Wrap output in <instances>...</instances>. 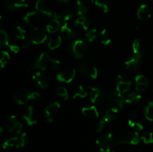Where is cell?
<instances>
[{"label":"cell","mask_w":153,"mask_h":152,"mask_svg":"<svg viewBox=\"0 0 153 152\" xmlns=\"http://www.w3.org/2000/svg\"><path fill=\"white\" fill-rule=\"evenodd\" d=\"M58 1H62V2H66V1H70V0H58Z\"/></svg>","instance_id":"cell-49"},{"label":"cell","mask_w":153,"mask_h":152,"mask_svg":"<svg viewBox=\"0 0 153 152\" xmlns=\"http://www.w3.org/2000/svg\"><path fill=\"white\" fill-rule=\"evenodd\" d=\"M40 98H41V96H40V94L38 92H31V99L38 101V100L40 99Z\"/></svg>","instance_id":"cell-45"},{"label":"cell","mask_w":153,"mask_h":152,"mask_svg":"<svg viewBox=\"0 0 153 152\" xmlns=\"http://www.w3.org/2000/svg\"><path fill=\"white\" fill-rule=\"evenodd\" d=\"M94 0H77L76 9L79 15H85L89 11L90 8L94 3Z\"/></svg>","instance_id":"cell-17"},{"label":"cell","mask_w":153,"mask_h":152,"mask_svg":"<svg viewBox=\"0 0 153 152\" xmlns=\"http://www.w3.org/2000/svg\"><path fill=\"white\" fill-rule=\"evenodd\" d=\"M25 34H26V31L24 30L21 26H16L14 30V35L16 38L19 39V40H24L25 39Z\"/></svg>","instance_id":"cell-41"},{"label":"cell","mask_w":153,"mask_h":152,"mask_svg":"<svg viewBox=\"0 0 153 152\" xmlns=\"http://www.w3.org/2000/svg\"><path fill=\"white\" fill-rule=\"evenodd\" d=\"M3 134V128L1 127H0V137H1V135Z\"/></svg>","instance_id":"cell-48"},{"label":"cell","mask_w":153,"mask_h":152,"mask_svg":"<svg viewBox=\"0 0 153 152\" xmlns=\"http://www.w3.org/2000/svg\"><path fill=\"white\" fill-rule=\"evenodd\" d=\"M113 143V134L108 133L97 139V145L101 152H110Z\"/></svg>","instance_id":"cell-4"},{"label":"cell","mask_w":153,"mask_h":152,"mask_svg":"<svg viewBox=\"0 0 153 152\" xmlns=\"http://www.w3.org/2000/svg\"><path fill=\"white\" fill-rule=\"evenodd\" d=\"M61 42H62V40H61V36H54L49 39V42H48V47L50 50H55L60 47V46L61 45Z\"/></svg>","instance_id":"cell-31"},{"label":"cell","mask_w":153,"mask_h":152,"mask_svg":"<svg viewBox=\"0 0 153 152\" xmlns=\"http://www.w3.org/2000/svg\"><path fill=\"white\" fill-rule=\"evenodd\" d=\"M60 22L58 19H55L53 17V19L50 21L49 24L46 25V31L49 34H55L58 31L60 28Z\"/></svg>","instance_id":"cell-30"},{"label":"cell","mask_w":153,"mask_h":152,"mask_svg":"<svg viewBox=\"0 0 153 152\" xmlns=\"http://www.w3.org/2000/svg\"><path fill=\"white\" fill-rule=\"evenodd\" d=\"M56 93L58 96L62 98L63 99L65 100V101H67L69 98L68 91H67V89H66L64 86H59V87L57 88Z\"/></svg>","instance_id":"cell-42"},{"label":"cell","mask_w":153,"mask_h":152,"mask_svg":"<svg viewBox=\"0 0 153 152\" xmlns=\"http://www.w3.org/2000/svg\"><path fill=\"white\" fill-rule=\"evenodd\" d=\"M74 15V10L71 8H65L58 13H55L53 17L58 19L60 21H64L67 22L71 19Z\"/></svg>","instance_id":"cell-21"},{"label":"cell","mask_w":153,"mask_h":152,"mask_svg":"<svg viewBox=\"0 0 153 152\" xmlns=\"http://www.w3.org/2000/svg\"><path fill=\"white\" fill-rule=\"evenodd\" d=\"M35 7L37 12L44 15L46 17H51L53 16V13L52 12L46 0H37Z\"/></svg>","instance_id":"cell-15"},{"label":"cell","mask_w":153,"mask_h":152,"mask_svg":"<svg viewBox=\"0 0 153 152\" xmlns=\"http://www.w3.org/2000/svg\"><path fill=\"white\" fill-rule=\"evenodd\" d=\"M118 107L116 106H112L108 108L103 114V120L105 122H110L115 120L118 116Z\"/></svg>","instance_id":"cell-23"},{"label":"cell","mask_w":153,"mask_h":152,"mask_svg":"<svg viewBox=\"0 0 153 152\" xmlns=\"http://www.w3.org/2000/svg\"><path fill=\"white\" fill-rule=\"evenodd\" d=\"M25 1H27V0H25Z\"/></svg>","instance_id":"cell-54"},{"label":"cell","mask_w":153,"mask_h":152,"mask_svg":"<svg viewBox=\"0 0 153 152\" xmlns=\"http://www.w3.org/2000/svg\"><path fill=\"white\" fill-rule=\"evenodd\" d=\"M23 118L25 120L26 123L28 125L31 126L37 122V113H36V110L33 105L28 106L25 110V113H24Z\"/></svg>","instance_id":"cell-14"},{"label":"cell","mask_w":153,"mask_h":152,"mask_svg":"<svg viewBox=\"0 0 153 152\" xmlns=\"http://www.w3.org/2000/svg\"><path fill=\"white\" fill-rule=\"evenodd\" d=\"M28 137L26 133H22L19 137H14L8 139L4 142L2 144V148L5 150H11L13 148H20L28 145Z\"/></svg>","instance_id":"cell-2"},{"label":"cell","mask_w":153,"mask_h":152,"mask_svg":"<svg viewBox=\"0 0 153 152\" xmlns=\"http://www.w3.org/2000/svg\"><path fill=\"white\" fill-rule=\"evenodd\" d=\"M152 3H153V0H152Z\"/></svg>","instance_id":"cell-52"},{"label":"cell","mask_w":153,"mask_h":152,"mask_svg":"<svg viewBox=\"0 0 153 152\" xmlns=\"http://www.w3.org/2000/svg\"><path fill=\"white\" fill-rule=\"evenodd\" d=\"M134 80H135V89L138 92H143L146 90L149 86L148 79L143 75H137L134 77Z\"/></svg>","instance_id":"cell-22"},{"label":"cell","mask_w":153,"mask_h":152,"mask_svg":"<svg viewBox=\"0 0 153 152\" xmlns=\"http://www.w3.org/2000/svg\"><path fill=\"white\" fill-rule=\"evenodd\" d=\"M152 50H153V46H152Z\"/></svg>","instance_id":"cell-53"},{"label":"cell","mask_w":153,"mask_h":152,"mask_svg":"<svg viewBox=\"0 0 153 152\" xmlns=\"http://www.w3.org/2000/svg\"><path fill=\"white\" fill-rule=\"evenodd\" d=\"M97 34H98V31L96 28H92V29L89 30L88 32L85 34V37H86L87 40L90 43H92V42L95 41V40L97 39Z\"/></svg>","instance_id":"cell-39"},{"label":"cell","mask_w":153,"mask_h":152,"mask_svg":"<svg viewBox=\"0 0 153 152\" xmlns=\"http://www.w3.org/2000/svg\"><path fill=\"white\" fill-rule=\"evenodd\" d=\"M137 18L140 20L146 21L150 19L152 16V11L147 4H142L140 7H138V10L137 12Z\"/></svg>","instance_id":"cell-20"},{"label":"cell","mask_w":153,"mask_h":152,"mask_svg":"<svg viewBox=\"0 0 153 152\" xmlns=\"http://www.w3.org/2000/svg\"><path fill=\"white\" fill-rule=\"evenodd\" d=\"M1 16H0V22H1Z\"/></svg>","instance_id":"cell-51"},{"label":"cell","mask_w":153,"mask_h":152,"mask_svg":"<svg viewBox=\"0 0 153 152\" xmlns=\"http://www.w3.org/2000/svg\"><path fill=\"white\" fill-rule=\"evenodd\" d=\"M146 50V45L141 39L137 38L134 40L132 44V51L134 55L140 58L143 55H144Z\"/></svg>","instance_id":"cell-16"},{"label":"cell","mask_w":153,"mask_h":152,"mask_svg":"<svg viewBox=\"0 0 153 152\" xmlns=\"http://www.w3.org/2000/svg\"><path fill=\"white\" fill-rule=\"evenodd\" d=\"M5 127L10 133L20 134L22 129V124L18 120L16 116L12 115L6 120Z\"/></svg>","instance_id":"cell-7"},{"label":"cell","mask_w":153,"mask_h":152,"mask_svg":"<svg viewBox=\"0 0 153 152\" xmlns=\"http://www.w3.org/2000/svg\"><path fill=\"white\" fill-rule=\"evenodd\" d=\"M61 108V104L58 101L52 103L45 109V114H46V119L48 122H53L54 117L58 113Z\"/></svg>","instance_id":"cell-12"},{"label":"cell","mask_w":153,"mask_h":152,"mask_svg":"<svg viewBox=\"0 0 153 152\" xmlns=\"http://www.w3.org/2000/svg\"><path fill=\"white\" fill-rule=\"evenodd\" d=\"M82 114L89 119H97L100 116V110L96 106L83 107L82 110Z\"/></svg>","instance_id":"cell-25"},{"label":"cell","mask_w":153,"mask_h":152,"mask_svg":"<svg viewBox=\"0 0 153 152\" xmlns=\"http://www.w3.org/2000/svg\"><path fill=\"white\" fill-rule=\"evenodd\" d=\"M47 39V34L43 31V29L40 28H35L31 31V34H30V41L31 43L36 45L41 44L43 43Z\"/></svg>","instance_id":"cell-8"},{"label":"cell","mask_w":153,"mask_h":152,"mask_svg":"<svg viewBox=\"0 0 153 152\" xmlns=\"http://www.w3.org/2000/svg\"><path fill=\"white\" fill-rule=\"evenodd\" d=\"M88 49V46L83 40H77L68 45L67 52L76 59L83 58Z\"/></svg>","instance_id":"cell-3"},{"label":"cell","mask_w":153,"mask_h":152,"mask_svg":"<svg viewBox=\"0 0 153 152\" xmlns=\"http://www.w3.org/2000/svg\"><path fill=\"white\" fill-rule=\"evenodd\" d=\"M100 40H101L102 44L104 46H108L111 42V35L110 32L107 28H104L102 31H101L100 34Z\"/></svg>","instance_id":"cell-32"},{"label":"cell","mask_w":153,"mask_h":152,"mask_svg":"<svg viewBox=\"0 0 153 152\" xmlns=\"http://www.w3.org/2000/svg\"><path fill=\"white\" fill-rule=\"evenodd\" d=\"M76 72L73 68H67L58 73L56 76V78L58 81L64 82V83H70L75 78Z\"/></svg>","instance_id":"cell-9"},{"label":"cell","mask_w":153,"mask_h":152,"mask_svg":"<svg viewBox=\"0 0 153 152\" xmlns=\"http://www.w3.org/2000/svg\"><path fill=\"white\" fill-rule=\"evenodd\" d=\"M87 95H88V92L85 89V87L83 86H78V88L73 93V98H76L78 97H79V98H85Z\"/></svg>","instance_id":"cell-38"},{"label":"cell","mask_w":153,"mask_h":152,"mask_svg":"<svg viewBox=\"0 0 153 152\" xmlns=\"http://www.w3.org/2000/svg\"><path fill=\"white\" fill-rule=\"evenodd\" d=\"M90 25H91V21L89 18L87 17L85 15H79L78 18L75 21V25L76 27H80L85 31L89 28Z\"/></svg>","instance_id":"cell-27"},{"label":"cell","mask_w":153,"mask_h":152,"mask_svg":"<svg viewBox=\"0 0 153 152\" xmlns=\"http://www.w3.org/2000/svg\"><path fill=\"white\" fill-rule=\"evenodd\" d=\"M107 95L108 97V99L114 105H116L121 110H123L125 108L126 100L124 99L123 95L118 92L116 89H110Z\"/></svg>","instance_id":"cell-5"},{"label":"cell","mask_w":153,"mask_h":152,"mask_svg":"<svg viewBox=\"0 0 153 152\" xmlns=\"http://www.w3.org/2000/svg\"><path fill=\"white\" fill-rule=\"evenodd\" d=\"M131 86V82L127 80L123 75H118L117 80L116 90L120 94H125L128 92Z\"/></svg>","instance_id":"cell-11"},{"label":"cell","mask_w":153,"mask_h":152,"mask_svg":"<svg viewBox=\"0 0 153 152\" xmlns=\"http://www.w3.org/2000/svg\"><path fill=\"white\" fill-rule=\"evenodd\" d=\"M141 99V95L135 92H130L126 98V103L129 104H134Z\"/></svg>","instance_id":"cell-33"},{"label":"cell","mask_w":153,"mask_h":152,"mask_svg":"<svg viewBox=\"0 0 153 152\" xmlns=\"http://www.w3.org/2000/svg\"><path fill=\"white\" fill-rule=\"evenodd\" d=\"M105 124V121L103 120V119H102V120L99 121V122H97V125H96V126H95L96 132H97V133H100V132H101V131L103 130V128H104Z\"/></svg>","instance_id":"cell-43"},{"label":"cell","mask_w":153,"mask_h":152,"mask_svg":"<svg viewBox=\"0 0 153 152\" xmlns=\"http://www.w3.org/2000/svg\"><path fill=\"white\" fill-rule=\"evenodd\" d=\"M112 152H120V151H117V150H114L112 151Z\"/></svg>","instance_id":"cell-50"},{"label":"cell","mask_w":153,"mask_h":152,"mask_svg":"<svg viewBox=\"0 0 153 152\" xmlns=\"http://www.w3.org/2000/svg\"><path fill=\"white\" fill-rule=\"evenodd\" d=\"M140 139L143 140L145 144H152L153 143V134L149 131L144 132L140 136Z\"/></svg>","instance_id":"cell-40"},{"label":"cell","mask_w":153,"mask_h":152,"mask_svg":"<svg viewBox=\"0 0 153 152\" xmlns=\"http://www.w3.org/2000/svg\"><path fill=\"white\" fill-rule=\"evenodd\" d=\"M34 68L43 71H55L61 66V61L55 58H52L49 54L43 52L40 54L35 62Z\"/></svg>","instance_id":"cell-1"},{"label":"cell","mask_w":153,"mask_h":152,"mask_svg":"<svg viewBox=\"0 0 153 152\" xmlns=\"http://www.w3.org/2000/svg\"><path fill=\"white\" fill-rule=\"evenodd\" d=\"M140 141V136L137 131L130 132L126 134L125 137L119 142V144L122 145H135L139 144Z\"/></svg>","instance_id":"cell-13"},{"label":"cell","mask_w":153,"mask_h":152,"mask_svg":"<svg viewBox=\"0 0 153 152\" xmlns=\"http://www.w3.org/2000/svg\"><path fill=\"white\" fill-rule=\"evenodd\" d=\"M61 33L64 34V37L67 39H73L76 37V32L74 30L70 27L68 22H64L61 28Z\"/></svg>","instance_id":"cell-29"},{"label":"cell","mask_w":153,"mask_h":152,"mask_svg":"<svg viewBox=\"0 0 153 152\" xmlns=\"http://www.w3.org/2000/svg\"><path fill=\"white\" fill-rule=\"evenodd\" d=\"M23 20L27 25H31V26H35L40 21V13L37 11L28 12L24 16Z\"/></svg>","instance_id":"cell-19"},{"label":"cell","mask_w":153,"mask_h":152,"mask_svg":"<svg viewBox=\"0 0 153 152\" xmlns=\"http://www.w3.org/2000/svg\"><path fill=\"white\" fill-rule=\"evenodd\" d=\"M79 69H80V72L84 75L90 77V78L95 79L98 76V70H97V67L91 63H82L79 66Z\"/></svg>","instance_id":"cell-10"},{"label":"cell","mask_w":153,"mask_h":152,"mask_svg":"<svg viewBox=\"0 0 153 152\" xmlns=\"http://www.w3.org/2000/svg\"><path fill=\"white\" fill-rule=\"evenodd\" d=\"M10 54L6 51H2L0 53V66L4 68L10 61Z\"/></svg>","instance_id":"cell-36"},{"label":"cell","mask_w":153,"mask_h":152,"mask_svg":"<svg viewBox=\"0 0 153 152\" xmlns=\"http://www.w3.org/2000/svg\"><path fill=\"white\" fill-rule=\"evenodd\" d=\"M9 49L13 53H18L19 51V47L16 45H8Z\"/></svg>","instance_id":"cell-46"},{"label":"cell","mask_w":153,"mask_h":152,"mask_svg":"<svg viewBox=\"0 0 153 152\" xmlns=\"http://www.w3.org/2000/svg\"><path fill=\"white\" fill-rule=\"evenodd\" d=\"M22 68L25 71L29 72L33 68H34V63L31 62V61H26L24 63H22Z\"/></svg>","instance_id":"cell-44"},{"label":"cell","mask_w":153,"mask_h":152,"mask_svg":"<svg viewBox=\"0 0 153 152\" xmlns=\"http://www.w3.org/2000/svg\"><path fill=\"white\" fill-rule=\"evenodd\" d=\"M33 79L37 82L39 86H40L42 89H46L49 86V82H48L47 78L41 72H37L33 75Z\"/></svg>","instance_id":"cell-28"},{"label":"cell","mask_w":153,"mask_h":152,"mask_svg":"<svg viewBox=\"0 0 153 152\" xmlns=\"http://www.w3.org/2000/svg\"><path fill=\"white\" fill-rule=\"evenodd\" d=\"M143 114L148 121L153 122V101H149L143 109Z\"/></svg>","instance_id":"cell-35"},{"label":"cell","mask_w":153,"mask_h":152,"mask_svg":"<svg viewBox=\"0 0 153 152\" xmlns=\"http://www.w3.org/2000/svg\"><path fill=\"white\" fill-rule=\"evenodd\" d=\"M9 37L7 31L3 29H0V47L8 46Z\"/></svg>","instance_id":"cell-37"},{"label":"cell","mask_w":153,"mask_h":152,"mask_svg":"<svg viewBox=\"0 0 153 152\" xmlns=\"http://www.w3.org/2000/svg\"><path fill=\"white\" fill-rule=\"evenodd\" d=\"M13 98L18 104H25L31 99V92L25 88H18L13 92Z\"/></svg>","instance_id":"cell-6"},{"label":"cell","mask_w":153,"mask_h":152,"mask_svg":"<svg viewBox=\"0 0 153 152\" xmlns=\"http://www.w3.org/2000/svg\"><path fill=\"white\" fill-rule=\"evenodd\" d=\"M31 44V42L30 41V40H28V41H25V43L22 44V48H23V49H27V48L30 47Z\"/></svg>","instance_id":"cell-47"},{"label":"cell","mask_w":153,"mask_h":152,"mask_svg":"<svg viewBox=\"0 0 153 152\" xmlns=\"http://www.w3.org/2000/svg\"><path fill=\"white\" fill-rule=\"evenodd\" d=\"M128 124L131 128L136 130V131H142L145 128L143 120L139 116H134L128 119Z\"/></svg>","instance_id":"cell-26"},{"label":"cell","mask_w":153,"mask_h":152,"mask_svg":"<svg viewBox=\"0 0 153 152\" xmlns=\"http://www.w3.org/2000/svg\"><path fill=\"white\" fill-rule=\"evenodd\" d=\"M139 65H140V58L135 56V55L129 57L125 61L126 68L130 71H136L138 69Z\"/></svg>","instance_id":"cell-24"},{"label":"cell","mask_w":153,"mask_h":152,"mask_svg":"<svg viewBox=\"0 0 153 152\" xmlns=\"http://www.w3.org/2000/svg\"><path fill=\"white\" fill-rule=\"evenodd\" d=\"M4 4L9 10H15L28 6L25 0H4Z\"/></svg>","instance_id":"cell-18"},{"label":"cell","mask_w":153,"mask_h":152,"mask_svg":"<svg viewBox=\"0 0 153 152\" xmlns=\"http://www.w3.org/2000/svg\"><path fill=\"white\" fill-rule=\"evenodd\" d=\"M94 4L103 13H108L110 10V4L107 0H95Z\"/></svg>","instance_id":"cell-34"}]
</instances>
